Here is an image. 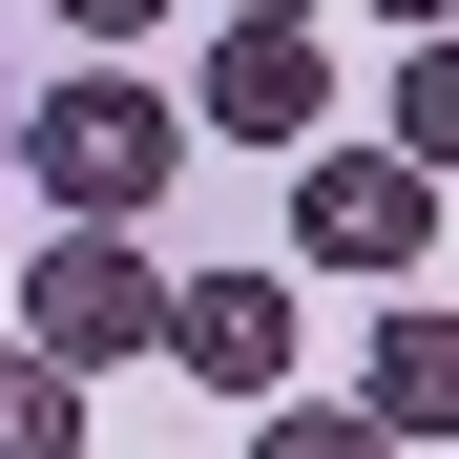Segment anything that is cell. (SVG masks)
Listing matches in <instances>:
<instances>
[{"label": "cell", "mask_w": 459, "mask_h": 459, "mask_svg": "<svg viewBox=\"0 0 459 459\" xmlns=\"http://www.w3.org/2000/svg\"><path fill=\"white\" fill-rule=\"evenodd\" d=\"M22 168H42L63 230H146V188L188 168V105H168V84H126V63H84V84H42V105H22Z\"/></svg>", "instance_id": "6da1fadb"}, {"label": "cell", "mask_w": 459, "mask_h": 459, "mask_svg": "<svg viewBox=\"0 0 459 459\" xmlns=\"http://www.w3.org/2000/svg\"><path fill=\"white\" fill-rule=\"evenodd\" d=\"M22 355H42V376H126V355H168V272H146V230H42V272H22Z\"/></svg>", "instance_id": "7a4b0ae2"}, {"label": "cell", "mask_w": 459, "mask_h": 459, "mask_svg": "<svg viewBox=\"0 0 459 459\" xmlns=\"http://www.w3.org/2000/svg\"><path fill=\"white\" fill-rule=\"evenodd\" d=\"M418 230H438V188L397 146H314V168H292V251L314 272H418Z\"/></svg>", "instance_id": "3957f363"}, {"label": "cell", "mask_w": 459, "mask_h": 459, "mask_svg": "<svg viewBox=\"0 0 459 459\" xmlns=\"http://www.w3.org/2000/svg\"><path fill=\"white\" fill-rule=\"evenodd\" d=\"M168 376H209L230 418H272L292 397V292L272 272H168Z\"/></svg>", "instance_id": "277c9868"}, {"label": "cell", "mask_w": 459, "mask_h": 459, "mask_svg": "<svg viewBox=\"0 0 459 459\" xmlns=\"http://www.w3.org/2000/svg\"><path fill=\"white\" fill-rule=\"evenodd\" d=\"M209 126H230V146H314V126H334V63L230 22V42H209V105H188V146H209Z\"/></svg>", "instance_id": "5b68a950"}, {"label": "cell", "mask_w": 459, "mask_h": 459, "mask_svg": "<svg viewBox=\"0 0 459 459\" xmlns=\"http://www.w3.org/2000/svg\"><path fill=\"white\" fill-rule=\"evenodd\" d=\"M355 418H376V438H459V314H438V292H397V314H376Z\"/></svg>", "instance_id": "8992f818"}, {"label": "cell", "mask_w": 459, "mask_h": 459, "mask_svg": "<svg viewBox=\"0 0 459 459\" xmlns=\"http://www.w3.org/2000/svg\"><path fill=\"white\" fill-rule=\"evenodd\" d=\"M0 459H84V376H42L22 334H0Z\"/></svg>", "instance_id": "52a82bcc"}, {"label": "cell", "mask_w": 459, "mask_h": 459, "mask_svg": "<svg viewBox=\"0 0 459 459\" xmlns=\"http://www.w3.org/2000/svg\"><path fill=\"white\" fill-rule=\"evenodd\" d=\"M397 168H418V188H438V168H459V22H438V42H418V63H397Z\"/></svg>", "instance_id": "ba28073f"}, {"label": "cell", "mask_w": 459, "mask_h": 459, "mask_svg": "<svg viewBox=\"0 0 459 459\" xmlns=\"http://www.w3.org/2000/svg\"><path fill=\"white\" fill-rule=\"evenodd\" d=\"M251 459H397V438H376L355 397H272V418H251Z\"/></svg>", "instance_id": "9c48e42d"}, {"label": "cell", "mask_w": 459, "mask_h": 459, "mask_svg": "<svg viewBox=\"0 0 459 459\" xmlns=\"http://www.w3.org/2000/svg\"><path fill=\"white\" fill-rule=\"evenodd\" d=\"M42 22H84V42H105V63H126V42H146V22H168V0H42Z\"/></svg>", "instance_id": "30bf717a"}, {"label": "cell", "mask_w": 459, "mask_h": 459, "mask_svg": "<svg viewBox=\"0 0 459 459\" xmlns=\"http://www.w3.org/2000/svg\"><path fill=\"white\" fill-rule=\"evenodd\" d=\"M230 22H251V42H314V0H230Z\"/></svg>", "instance_id": "8fae6325"}, {"label": "cell", "mask_w": 459, "mask_h": 459, "mask_svg": "<svg viewBox=\"0 0 459 459\" xmlns=\"http://www.w3.org/2000/svg\"><path fill=\"white\" fill-rule=\"evenodd\" d=\"M376 22H418V42H438V22H459V0H376Z\"/></svg>", "instance_id": "7c38bea8"}]
</instances>
